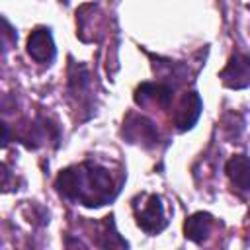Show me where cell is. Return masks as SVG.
<instances>
[{"label":"cell","instance_id":"6da1fadb","mask_svg":"<svg viewBox=\"0 0 250 250\" xmlns=\"http://www.w3.org/2000/svg\"><path fill=\"white\" fill-rule=\"evenodd\" d=\"M55 188L62 197L90 209L109 203L117 193L109 170L92 160L62 168L57 174Z\"/></svg>","mask_w":250,"mask_h":250},{"label":"cell","instance_id":"7a4b0ae2","mask_svg":"<svg viewBox=\"0 0 250 250\" xmlns=\"http://www.w3.org/2000/svg\"><path fill=\"white\" fill-rule=\"evenodd\" d=\"M133 213L135 221L146 234H158L166 225L168 219L164 215L162 199L156 193H141L133 199Z\"/></svg>","mask_w":250,"mask_h":250},{"label":"cell","instance_id":"3957f363","mask_svg":"<svg viewBox=\"0 0 250 250\" xmlns=\"http://www.w3.org/2000/svg\"><path fill=\"white\" fill-rule=\"evenodd\" d=\"M121 133L131 145H141L145 148H150L158 143L156 125L141 113H129L123 121V131Z\"/></svg>","mask_w":250,"mask_h":250},{"label":"cell","instance_id":"277c9868","mask_svg":"<svg viewBox=\"0 0 250 250\" xmlns=\"http://www.w3.org/2000/svg\"><path fill=\"white\" fill-rule=\"evenodd\" d=\"M221 82L230 90H244L250 86V57L244 53H232L219 72Z\"/></svg>","mask_w":250,"mask_h":250},{"label":"cell","instance_id":"5b68a950","mask_svg":"<svg viewBox=\"0 0 250 250\" xmlns=\"http://www.w3.org/2000/svg\"><path fill=\"white\" fill-rule=\"evenodd\" d=\"M172 98H174V88L166 82H141L133 94L135 104L141 107L156 105L166 109L172 104Z\"/></svg>","mask_w":250,"mask_h":250},{"label":"cell","instance_id":"8992f818","mask_svg":"<svg viewBox=\"0 0 250 250\" xmlns=\"http://www.w3.org/2000/svg\"><path fill=\"white\" fill-rule=\"evenodd\" d=\"M201 109H203L201 96L193 90L186 92L180 98V102H178V105L172 113V121L176 125V129L178 131H189L197 123V119L201 115Z\"/></svg>","mask_w":250,"mask_h":250},{"label":"cell","instance_id":"52a82bcc","mask_svg":"<svg viewBox=\"0 0 250 250\" xmlns=\"http://www.w3.org/2000/svg\"><path fill=\"white\" fill-rule=\"evenodd\" d=\"M25 51L35 62H41V64L53 62L55 55H57V47H55L51 29L49 27H35L27 37Z\"/></svg>","mask_w":250,"mask_h":250},{"label":"cell","instance_id":"ba28073f","mask_svg":"<svg viewBox=\"0 0 250 250\" xmlns=\"http://www.w3.org/2000/svg\"><path fill=\"white\" fill-rule=\"evenodd\" d=\"M225 174L240 191H250V156L232 154L225 164Z\"/></svg>","mask_w":250,"mask_h":250},{"label":"cell","instance_id":"9c48e42d","mask_svg":"<svg viewBox=\"0 0 250 250\" xmlns=\"http://www.w3.org/2000/svg\"><path fill=\"white\" fill-rule=\"evenodd\" d=\"M213 227V217L207 211H197L193 215H189L184 223V236L195 244H201L203 240H207L209 232Z\"/></svg>","mask_w":250,"mask_h":250},{"label":"cell","instance_id":"30bf717a","mask_svg":"<svg viewBox=\"0 0 250 250\" xmlns=\"http://www.w3.org/2000/svg\"><path fill=\"white\" fill-rule=\"evenodd\" d=\"M68 90L74 96H86L84 92L90 90V72L84 64L72 62L68 68Z\"/></svg>","mask_w":250,"mask_h":250},{"label":"cell","instance_id":"8fae6325","mask_svg":"<svg viewBox=\"0 0 250 250\" xmlns=\"http://www.w3.org/2000/svg\"><path fill=\"white\" fill-rule=\"evenodd\" d=\"M16 41H18V33L12 29L10 21L6 18H2V47H4V51H8Z\"/></svg>","mask_w":250,"mask_h":250}]
</instances>
